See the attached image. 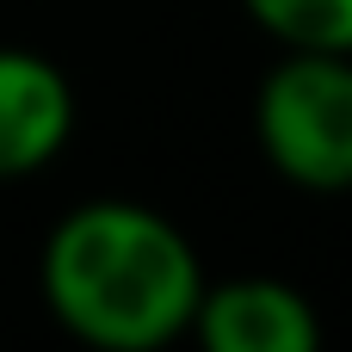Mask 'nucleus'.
<instances>
[{"mask_svg":"<svg viewBox=\"0 0 352 352\" xmlns=\"http://www.w3.org/2000/svg\"><path fill=\"white\" fill-rule=\"evenodd\" d=\"M186 340H198L204 352H322V316L309 291L248 272L204 285Z\"/></svg>","mask_w":352,"mask_h":352,"instance_id":"nucleus-3","label":"nucleus"},{"mask_svg":"<svg viewBox=\"0 0 352 352\" xmlns=\"http://www.w3.org/2000/svg\"><path fill=\"white\" fill-rule=\"evenodd\" d=\"M74 80L56 56L0 43V186L43 173L74 136Z\"/></svg>","mask_w":352,"mask_h":352,"instance_id":"nucleus-4","label":"nucleus"},{"mask_svg":"<svg viewBox=\"0 0 352 352\" xmlns=\"http://www.w3.org/2000/svg\"><path fill=\"white\" fill-rule=\"evenodd\" d=\"M241 12L278 50H334V56H352V0H241Z\"/></svg>","mask_w":352,"mask_h":352,"instance_id":"nucleus-5","label":"nucleus"},{"mask_svg":"<svg viewBox=\"0 0 352 352\" xmlns=\"http://www.w3.org/2000/svg\"><path fill=\"white\" fill-rule=\"evenodd\" d=\"M254 142L297 192H352V56L278 50L254 87Z\"/></svg>","mask_w":352,"mask_h":352,"instance_id":"nucleus-2","label":"nucleus"},{"mask_svg":"<svg viewBox=\"0 0 352 352\" xmlns=\"http://www.w3.org/2000/svg\"><path fill=\"white\" fill-rule=\"evenodd\" d=\"M204 285L192 235L136 198H80L37 248L50 322L93 352H161L186 340Z\"/></svg>","mask_w":352,"mask_h":352,"instance_id":"nucleus-1","label":"nucleus"}]
</instances>
